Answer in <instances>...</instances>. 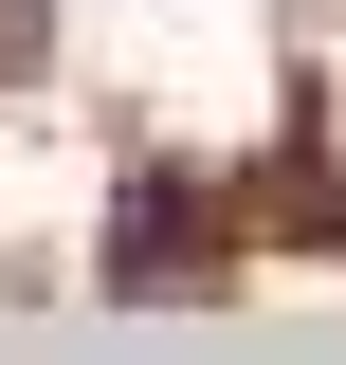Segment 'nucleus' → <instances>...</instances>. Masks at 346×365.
Here are the masks:
<instances>
[{
    "label": "nucleus",
    "instance_id": "f257e3e1",
    "mask_svg": "<svg viewBox=\"0 0 346 365\" xmlns=\"http://www.w3.org/2000/svg\"><path fill=\"white\" fill-rule=\"evenodd\" d=\"M201 274V182L182 165H128L110 182V292H182Z\"/></svg>",
    "mask_w": 346,
    "mask_h": 365
}]
</instances>
